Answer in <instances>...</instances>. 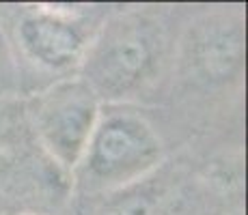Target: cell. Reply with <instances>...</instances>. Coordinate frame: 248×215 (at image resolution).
Returning <instances> with one entry per match:
<instances>
[{
    "label": "cell",
    "mask_w": 248,
    "mask_h": 215,
    "mask_svg": "<svg viewBox=\"0 0 248 215\" xmlns=\"http://www.w3.org/2000/svg\"><path fill=\"white\" fill-rule=\"evenodd\" d=\"M164 54V28L149 13L130 11L104 24L82 58V82L95 97L123 99L155 78Z\"/></svg>",
    "instance_id": "cell-1"
},
{
    "label": "cell",
    "mask_w": 248,
    "mask_h": 215,
    "mask_svg": "<svg viewBox=\"0 0 248 215\" xmlns=\"http://www.w3.org/2000/svg\"><path fill=\"white\" fill-rule=\"evenodd\" d=\"M164 157V144L145 116L127 110L99 114L82 161L78 164L89 189L117 192L151 174Z\"/></svg>",
    "instance_id": "cell-2"
},
{
    "label": "cell",
    "mask_w": 248,
    "mask_h": 215,
    "mask_svg": "<svg viewBox=\"0 0 248 215\" xmlns=\"http://www.w3.org/2000/svg\"><path fill=\"white\" fill-rule=\"evenodd\" d=\"M97 118L99 99L82 80L52 86L32 108L37 140L63 170L78 168Z\"/></svg>",
    "instance_id": "cell-3"
},
{
    "label": "cell",
    "mask_w": 248,
    "mask_h": 215,
    "mask_svg": "<svg viewBox=\"0 0 248 215\" xmlns=\"http://www.w3.org/2000/svg\"><path fill=\"white\" fill-rule=\"evenodd\" d=\"M16 39L28 60L41 69L63 73L82 65L93 37L84 28L78 9L65 4H37L20 15Z\"/></svg>",
    "instance_id": "cell-4"
},
{
    "label": "cell",
    "mask_w": 248,
    "mask_h": 215,
    "mask_svg": "<svg viewBox=\"0 0 248 215\" xmlns=\"http://www.w3.org/2000/svg\"><path fill=\"white\" fill-rule=\"evenodd\" d=\"M240 17L214 15L199 24L188 37V67L207 84H222L242 71L246 50Z\"/></svg>",
    "instance_id": "cell-5"
},
{
    "label": "cell",
    "mask_w": 248,
    "mask_h": 215,
    "mask_svg": "<svg viewBox=\"0 0 248 215\" xmlns=\"http://www.w3.org/2000/svg\"><path fill=\"white\" fill-rule=\"evenodd\" d=\"M114 194L97 215H166V192L145 179Z\"/></svg>",
    "instance_id": "cell-6"
},
{
    "label": "cell",
    "mask_w": 248,
    "mask_h": 215,
    "mask_svg": "<svg viewBox=\"0 0 248 215\" xmlns=\"http://www.w3.org/2000/svg\"><path fill=\"white\" fill-rule=\"evenodd\" d=\"M17 215H41V213H35V211H24V213H17Z\"/></svg>",
    "instance_id": "cell-7"
}]
</instances>
